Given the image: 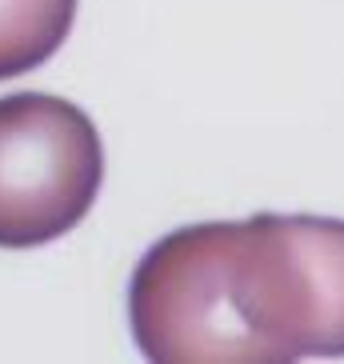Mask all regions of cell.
Instances as JSON below:
<instances>
[{
  "label": "cell",
  "instance_id": "3957f363",
  "mask_svg": "<svg viewBox=\"0 0 344 364\" xmlns=\"http://www.w3.org/2000/svg\"><path fill=\"white\" fill-rule=\"evenodd\" d=\"M237 220L161 236L129 284L132 341L149 360H269L232 304L228 260Z\"/></svg>",
  "mask_w": 344,
  "mask_h": 364
},
{
  "label": "cell",
  "instance_id": "7a4b0ae2",
  "mask_svg": "<svg viewBox=\"0 0 344 364\" xmlns=\"http://www.w3.org/2000/svg\"><path fill=\"white\" fill-rule=\"evenodd\" d=\"M104 184V144L80 105L48 92L0 97V248L72 232Z\"/></svg>",
  "mask_w": 344,
  "mask_h": 364
},
{
  "label": "cell",
  "instance_id": "277c9868",
  "mask_svg": "<svg viewBox=\"0 0 344 364\" xmlns=\"http://www.w3.org/2000/svg\"><path fill=\"white\" fill-rule=\"evenodd\" d=\"M76 21V0H0V80L53 60Z\"/></svg>",
  "mask_w": 344,
  "mask_h": 364
},
{
  "label": "cell",
  "instance_id": "6da1fadb",
  "mask_svg": "<svg viewBox=\"0 0 344 364\" xmlns=\"http://www.w3.org/2000/svg\"><path fill=\"white\" fill-rule=\"evenodd\" d=\"M228 284L269 360L344 356V220L312 213L237 220Z\"/></svg>",
  "mask_w": 344,
  "mask_h": 364
}]
</instances>
